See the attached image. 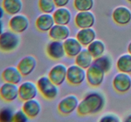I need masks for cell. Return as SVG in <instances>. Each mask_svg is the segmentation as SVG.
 <instances>
[{"label":"cell","instance_id":"obj_1","mask_svg":"<svg viewBox=\"0 0 131 122\" xmlns=\"http://www.w3.org/2000/svg\"><path fill=\"white\" fill-rule=\"evenodd\" d=\"M104 96L98 92H92L85 95L79 102L77 113L82 116L97 114L104 108Z\"/></svg>","mask_w":131,"mask_h":122},{"label":"cell","instance_id":"obj_2","mask_svg":"<svg viewBox=\"0 0 131 122\" xmlns=\"http://www.w3.org/2000/svg\"><path fill=\"white\" fill-rule=\"evenodd\" d=\"M20 44L19 34L9 30L0 34V51L4 53H10L16 50Z\"/></svg>","mask_w":131,"mask_h":122},{"label":"cell","instance_id":"obj_3","mask_svg":"<svg viewBox=\"0 0 131 122\" xmlns=\"http://www.w3.org/2000/svg\"><path fill=\"white\" fill-rule=\"evenodd\" d=\"M38 89L41 95L47 100H53L59 94L58 87L54 83L48 76H42L37 81Z\"/></svg>","mask_w":131,"mask_h":122},{"label":"cell","instance_id":"obj_4","mask_svg":"<svg viewBox=\"0 0 131 122\" xmlns=\"http://www.w3.org/2000/svg\"><path fill=\"white\" fill-rule=\"evenodd\" d=\"M106 72L98 65L95 63L86 69L87 83L93 87H98L101 86L104 80Z\"/></svg>","mask_w":131,"mask_h":122},{"label":"cell","instance_id":"obj_5","mask_svg":"<svg viewBox=\"0 0 131 122\" xmlns=\"http://www.w3.org/2000/svg\"><path fill=\"white\" fill-rule=\"evenodd\" d=\"M86 79V70L75 64L67 67V81L70 85L78 86L81 85Z\"/></svg>","mask_w":131,"mask_h":122},{"label":"cell","instance_id":"obj_6","mask_svg":"<svg viewBox=\"0 0 131 122\" xmlns=\"http://www.w3.org/2000/svg\"><path fill=\"white\" fill-rule=\"evenodd\" d=\"M79 102L76 95H69L60 100L58 104V110L63 115H69L77 110Z\"/></svg>","mask_w":131,"mask_h":122},{"label":"cell","instance_id":"obj_7","mask_svg":"<svg viewBox=\"0 0 131 122\" xmlns=\"http://www.w3.org/2000/svg\"><path fill=\"white\" fill-rule=\"evenodd\" d=\"M38 92L37 83L31 81H25L19 86V98L23 102L35 99Z\"/></svg>","mask_w":131,"mask_h":122},{"label":"cell","instance_id":"obj_8","mask_svg":"<svg viewBox=\"0 0 131 122\" xmlns=\"http://www.w3.org/2000/svg\"><path fill=\"white\" fill-rule=\"evenodd\" d=\"M8 25L10 30L17 34H20L25 32L29 27V21L26 15L18 13L12 16Z\"/></svg>","mask_w":131,"mask_h":122},{"label":"cell","instance_id":"obj_9","mask_svg":"<svg viewBox=\"0 0 131 122\" xmlns=\"http://www.w3.org/2000/svg\"><path fill=\"white\" fill-rule=\"evenodd\" d=\"M19 98V86L4 82L0 86V99L5 102H12Z\"/></svg>","mask_w":131,"mask_h":122},{"label":"cell","instance_id":"obj_10","mask_svg":"<svg viewBox=\"0 0 131 122\" xmlns=\"http://www.w3.org/2000/svg\"><path fill=\"white\" fill-rule=\"evenodd\" d=\"M113 86L117 92L124 94L131 88V77L129 74L119 72L113 80Z\"/></svg>","mask_w":131,"mask_h":122},{"label":"cell","instance_id":"obj_11","mask_svg":"<svg viewBox=\"0 0 131 122\" xmlns=\"http://www.w3.org/2000/svg\"><path fill=\"white\" fill-rule=\"evenodd\" d=\"M46 53L49 58L54 60L61 59L66 55L63 41L51 40L46 47Z\"/></svg>","mask_w":131,"mask_h":122},{"label":"cell","instance_id":"obj_12","mask_svg":"<svg viewBox=\"0 0 131 122\" xmlns=\"http://www.w3.org/2000/svg\"><path fill=\"white\" fill-rule=\"evenodd\" d=\"M67 67L63 64L54 65L50 69L48 76L51 81L57 86H61L67 80Z\"/></svg>","mask_w":131,"mask_h":122},{"label":"cell","instance_id":"obj_13","mask_svg":"<svg viewBox=\"0 0 131 122\" xmlns=\"http://www.w3.org/2000/svg\"><path fill=\"white\" fill-rule=\"evenodd\" d=\"M95 17L91 11H79L74 19L75 25L79 29L93 27L95 23Z\"/></svg>","mask_w":131,"mask_h":122},{"label":"cell","instance_id":"obj_14","mask_svg":"<svg viewBox=\"0 0 131 122\" xmlns=\"http://www.w3.org/2000/svg\"><path fill=\"white\" fill-rule=\"evenodd\" d=\"M37 64V59L34 56L27 55L19 60L17 67L23 76H28L35 71Z\"/></svg>","mask_w":131,"mask_h":122},{"label":"cell","instance_id":"obj_15","mask_svg":"<svg viewBox=\"0 0 131 122\" xmlns=\"http://www.w3.org/2000/svg\"><path fill=\"white\" fill-rule=\"evenodd\" d=\"M112 18L114 22L118 25H127L131 21L130 10L126 6H118L113 11Z\"/></svg>","mask_w":131,"mask_h":122},{"label":"cell","instance_id":"obj_16","mask_svg":"<svg viewBox=\"0 0 131 122\" xmlns=\"http://www.w3.org/2000/svg\"><path fill=\"white\" fill-rule=\"evenodd\" d=\"M23 77V74L17 66H8L1 72V78L4 82L18 85L22 81Z\"/></svg>","mask_w":131,"mask_h":122},{"label":"cell","instance_id":"obj_17","mask_svg":"<svg viewBox=\"0 0 131 122\" xmlns=\"http://www.w3.org/2000/svg\"><path fill=\"white\" fill-rule=\"evenodd\" d=\"M70 30L67 25L55 24L49 31V36L52 40L64 41L69 38Z\"/></svg>","mask_w":131,"mask_h":122},{"label":"cell","instance_id":"obj_18","mask_svg":"<svg viewBox=\"0 0 131 122\" xmlns=\"http://www.w3.org/2000/svg\"><path fill=\"white\" fill-rule=\"evenodd\" d=\"M66 55L69 57H75L83 49L81 43L76 38H68L63 41Z\"/></svg>","mask_w":131,"mask_h":122},{"label":"cell","instance_id":"obj_19","mask_svg":"<svg viewBox=\"0 0 131 122\" xmlns=\"http://www.w3.org/2000/svg\"><path fill=\"white\" fill-rule=\"evenodd\" d=\"M55 24L52 14H40L35 20V26L38 30L41 32H49Z\"/></svg>","mask_w":131,"mask_h":122},{"label":"cell","instance_id":"obj_20","mask_svg":"<svg viewBox=\"0 0 131 122\" xmlns=\"http://www.w3.org/2000/svg\"><path fill=\"white\" fill-rule=\"evenodd\" d=\"M22 109L29 118H35L40 113L42 106L40 102L35 98L24 101L22 105Z\"/></svg>","mask_w":131,"mask_h":122},{"label":"cell","instance_id":"obj_21","mask_svg":"<svg viewBox=\"0 0 131 122\" xmlns=\"http://www.w3.org/2000/svg\"><path fill=\"white\" fill-rule=\"evenodd\" d=\"M55 24L67 25L72 20V13L66 7L58 8L52 13Z\"/></svg>","mask_w":131,"mask_h":122},{"label":"cell","instance_id":"obj_22","mask_svg":"<svg viewBox=\"0 0 131 122\" xmlns=\"http://www.w3.org/2000/svg\"><path fill=\"white\" fill-rule=\"evenodd\" d=\"M96 37L97 33L92 27L80 29L76 34V38L84 47L89 45L96 39Z\"/></svg>","mask_w":131,"mask_h":122},{"label":"cell","instance_id":"obj_23","mask_svg":"<svg viewBox=\"0 0 131 122\" xmlns=\"http://www.w3.org/2000/svg\"><path fill=\"white\" fill-rule=\"evenodd\" d=\"M1 5L6 13L12 16L20 13L23 10V3L22 0H3Z\"/></svg>","mask_w":131,"mask_h":122},{"label":"cell","instance_id":"obj_24","mask_svg":"<svg viewBox=\"0 0 131 122\" xmlns=\"http://www.w3.org/2000/svg\"><path fill=\"white\" fill-rule=\"evenodd\" d=\"M75 58V63L86 70L92 64L94 60L87 48L82 50Z\"/></svg>","mask_w":131,"mask_h":122},{"label":"cell","instance_id":"obj_25","mask_svg":"<svg viewBox=\"0 0 131 122\" xmlns=\"http://www.w3.org/2000/svg\"><path fill=\"white\" fill-rule=\"evenodd\" d=\"M87 49L94 58L103 55L106 50V45L101 39H95L88 46Z\"/></svg>","mask_w":131,"mask_h":122},{"label":"cell","instance_id":"obj_26","mask_svg":"<svg viewBox=\"0 0 131 122\" xmlns=\"http://www.w3.org/2000/svg\"><path fill=\"white\" fill-rule=\"evenodd\" d=\"M116 68L120 72L131 73V54L129 53L122 55L116 62Z\"/></svg>","mask_w":131,"mask_h":122},{"label":"cell","instance_id":"obj_27","mask_svg":"<svg viewBox=\"0 0 131 122\" xmlns=\"http://www.w3.org/2000/svg\"><path fill=\"white\" fill-rule=\"evenodd\" d=\"M93 62L100 66L106 73L110 72L113 67V59L108 55H103L101 57L94 58Z\"/></svg>","mask_w":131,"mask_h":122},{"label":"cell","instance_id":"obj_28","mask_svg":"<svg viewBox=\"0 0 131 122\" xmlns=\"http://www.w3.org/2000/svg\"><path fill=\"white\" fill-rule=\"evenodd\" d=\"M74 6L78 11H90L94 6V0H74Z\"/></svg>","mask_w":131,"mask_h":122},{"label":"cell","instance_id":"obj_29","mask_svg":"<svg viewBox=\"0 0 131 122\" xmlns=\"http://www.w3.org/2000/svg\"><path fill=\"white\" fill-rule=\"evenodd\" d=\"M38 6L42 13L52 14L56 10L54 0H38Z\"/></svg>","mask_w":131,"mask_h":122},{"label":"cell","instance_id":"obj_30","mask_svg":"<svg viewBox=\"0 0 131 122\" xmlns=\"http://www.w3.org/2000/svg\"><path fill=\"white\" fill-rule=\"evenodd\" d=\"M14 113L9 108H4L0 110V121H12Z\"/></svg>","mask_w":131,"mask_h":122},{"label":"cell","instance_id":"obj_31","mask_svg":"<svg viewBox=\"0 0 131 122\" xmlns=\"http://www.w3.org/2000/svg\"><path fill=\"white\" fill-rule=\"evenodd\" d=\"M29 118L24 113L23 109H19L14 113L12 121L15 122H26L29 120Z\"/></svg>","mask_w":131,"mask_h":122},{"label":"cell","instance_id":"obj_32","mask_svg":"<svg viewBox=\"0 0 131 122\" xmlns=\"http://www.w3.org/2000/svg\"><path fill=\"white\" fill-rule=\"evenodd\" d=\"M99 121L100 122H119L120 121V119L113 113H108L102 116Z\"/></svg>","mask_w":131,"mask_h":122},{"label":"cell","instance_id":"obj_33","mask_svg":"<svg viewBox=\"0 0 131 122\" xmlns=\"http://www.w3.org/2000/svg\"><path fill=\"white\" fill-rule=\"evenodd\" d=\"M56 7H65L69 3L70 0H54Z\"/></svg>","mask_w":131,"mask_h":122},{"label":"cell","instance_id":"obj_34","mask_svg":"<svg viewBox=\"0 0 131 122\" xmlns=\"http://www.w3.org/2000/svg\"><path fill=\"white\" fill-rule=\"evenodd\" d=\"M5 31V25L2 19H0V34Z\"/></svg>","mask_w":131,"mask_h":122},{"label":"cell","instance_id":"obj_35","mask_svg":"<svg viewBox=\"0 0 131 122\" xmlns=\"http://www.w3.org/2000/svg\"><path fill=\"white\" fill-rule=\"evenodd\" d=\"M5 13L6 12H5L3 8L2 5H0V19H2L3 18Z\"/></svg>","mask_w":131,"mask_h":122},{"label":"cell","instance_id":"obj_36","mask_svg":"<svg viewBox=\"0 0 131 122\" xmlns=\"http://www.w3.org/2000/svg\"><path fill=\"white\" fill-rule=\"evenodd\" d=\"M124 121H131V114L125 117Z\"/></svg>","mask_w":131,"mask_h":122},{"label":"cell","instance_id":"obj_37","mask_svg":"<svg viewBox=\"0 0 131 122\" xmlns=\"http://www.w3.org/2000/svg\"><path fill=\"white\" fill-rule=\"evenodd\" d=\"M127 51H128V53H129L130 54H131V41L129 43V45L127 47Z\"/></svg>","mask_w":131,"mask_h":122},{"label":"cell","instance_id":"obj_38","mask_svg":"<svg viewBox=\"0 0 131 122\" xmlns=\"http://www.w3.org/2000/svg\"><path fill=\"white\" fill-rule=\"evenodd\" d=\"M127 1L129 3H130L131 4V0H127Z\"/></svg>","mask_w":131,"mask_h":122}]
</instances>
